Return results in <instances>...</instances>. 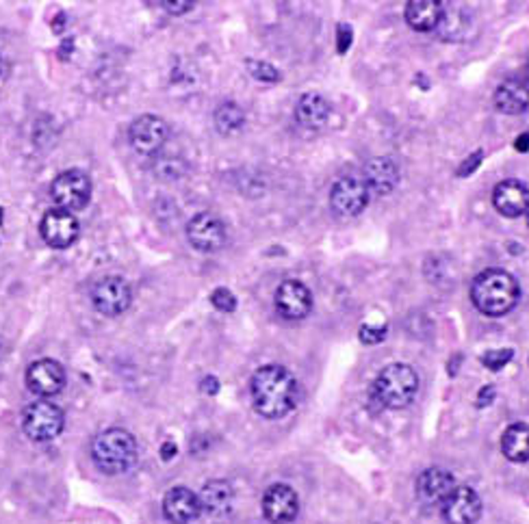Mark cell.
<instances>
[{
	"label": "cell",
	"instance_id": "obj_11",
	"mask_svg": "<svg viewBox=\"0 0 529 524\" xmlns=\"http://www.w3.org/2000/svg\"><path fill=\"white\" fill-rule=\"evenodd\" d=\"M39 230H42V239L46 241L50 247H54V250H68V247L74 245V241L79 239L80 232L77 217L68 213V210L59 209L48 210V213L44 215Z\"/></svg>",
	"mask_w": 529,
	"mask_h": 524
},
{
	"label": "cell",
	"instance_id": "obj_30",
	"mask_svg": "<svg viewBox=\"0 0 529 524\" xmlns=\"http://www.w3.org/2000/svg\"><path fill=\"white\" fill-rule=\"evenodd\" d=\"M386 339V327H369L362 325L360 330V340L367 342V345H376V342Z\"/></svg>",
	"mask_w": 529,
	"mask_h": 524
},
{
	"label": "cell",
	"instance_id": "obj_27",
	"mask_svg": "<svg viewBox=\"0 0 529 524\" xmlns=\"http://www.w3.org/2000/svg\"><path fill=\"white\" fill-rule=\"evenodd\" d=\"M245 65H248L250 74L256 80H263V83H278L280 80V72L274 68V65H269L265 61H252V59Z\"/></svg>",
	"mask_w": 529,
	"mask_h": 524
},
{
	"label": "cell",
	"instance_id": "obj_22",
	"mask_svg": "<svg viewBox=\"0 0 529 524\" xmlns=\"http://www.w3.org/2000/svg\"><path fill=\"white\" fill-rule=\"evenodd\" d=\"M330 113L332 109L324 95L304 94L300 100H297L295 119L304 126V128H310V130L324 128L327 119H330Z\"/></svg>",
	"mask_w": 529,
	"mask_h": 524
},
{
	"label": "cell",
	"instance_id": "obj_15",
	"mask_svg": "<svg viewBox=\"0 0 529 524\" xmlns=\"http://www.w3.org/2000/svg\"><path fill=\"white\" fill-rule=\"evenodd\" d=\"M456 487L451 472L442 471V468H427L417 479V498L427 507L442 505L447 496Z\"/></svg>",
	"mask_w": 529,
	"mask_h": 524
},
{
	"label": "cell",
	"instance_id": "obj_4",
	"mask_svg": "<svg viewBox=\"0 0 529 524\" xmlns=\"http://www.w3.org/2000/svg\"><path fill=\"white\" fill-rule=\"evenodd\" d=\"M419 390V377L412 366L408 364H389L382 369L377 380L371 386V403L380 410H401L410 405Z\"/></svg>",
	"mask_w": 529,
	"mask_h": 524
},
{
	"label": "cell",
	"instance_id": "obj_35",
	"mask_svg": "<svg viewBox=\"0 0 529 524\" xmlns=\"http://www.w3.org/2000/svg\"><path fill=\"white\" fill-rule=\"evenodd\" d=\"M176 453H178V446H176L174 442H171V440L163 442V446H161V457H163L165 462L174 460V457H176Z\"/></svg>",
	"mask_w": 529,
	"mask_h": 524
},
{
	"label": "cell",
	"instance_id": "obj_10",
	"mask_svg": "<svg viewBox=\"0 0 529 524\" xmlns=\"http://www.w3.org/2000/svg\"><path fill=\"white\" fill-rule=\"evenodd\" d=\"M189 243L198 251H218L226 243V228L221 219L213 213H198L187 225Z\"/></svg>",
	"mask_w": 529,
	"mask_h": 524
},
{
	"label": "cell",
	"instance_id": "obj_33",
	"mask_svg": "<svg viewBox=\"0 0 529 524\" xmlns=\"http://www.w3.org/2000/svg\"><path fill=\"white\" fill-rule=\"evenodd\" d=\"M482 159H484V152H473V154L468 156V159L465 160V163H462L460 168H458V176H460V178H467V176H471L473 171H475L477 168H480Z\"/></svg>",
	"mask_w": 529,
	"mask_h": 524
},
{
	"label": "cell",
	"instance_id": "obj_39",
	"mask_svg": "<svg viewBox=\"0 0 529 524\" xmlns=\"http://www.w3.org/2000/svg\"><path fill=\"white\" fill-rule=\"evenodd\" d=\"M523 83H525L527 87H529V63H527V68H525V78H523Z\"/></svg>",
	"mask_w": 529,
	"mask_h": 524
},
{
	"label": "cell",
	"instance_id": "obj_19",
	"mask_svg": "<svg viewBox=\"0 0 529 524\" xmlns=\"http://www.w3.org/2000/svg\"><path fill=\"white\" fill-rule=\"evenodd\" d=\"M362 180H365L369 193L389 195L397 186L400 171H397V165L393 163L391 159H386V156H377V159H371L369 163L365 165V178Z\"/></svg>",
	"mask_w": 529,
	"mask_h": 524
},
{
	"label": "cell",
	"instance_id": "obj_8",
	"mask_svg": "<svg viewBox=\"0 0 529 524\" xmlns=\"http://www.w3.org/2000/svg\"><path fill=\"white\" fill-rule=\"evenodd\" d=\"M369 189H367L365 180L354 178V176H345V178L336 180L330 191V206L336 215L341 217H356L369 204Z\"/></svg>",
	"mask_w": 529,
	"mask_h": 524
},
{
	"label": "cell",
	"instance_id": "obj_17",
	"mask_svg": "<svg viewBox=\"0 0 529 524\" xmlns=\"http://www.w3.org/2000/svg\"><path fill=\"white\" fill-rule=\"evenodd\" d=\"M163 513L171 524H189L203 513L200 496L189 487H171L163 498Z\"/></svg>",
	"mask_w": 529,
	"mask_h": 524
},
{
	"label": "cell",
	"instance_id": "obj_13",
	"mask_svg": "<svg viewBox=\"0 0 529 524\" xmlns=\"http://www.w3.org/2000/svg\"><path fill=\"white\" fill-rule=\"evenodd\" d=\"M310 308L312 295L309 286L297 280L282 282L278 291H276V310L280 312V316L291 321L304 319V316H309Z\"/></svg>",
	"mask_w": 529,
	"mask_h": 524
},
{
	"label": "cell",
	"instance_id": "obj_9",
	"mask_svg": "<svg viewBox=\"0 0 529 524\" xmlns=\"http://www.w3.org/2000/svg\"><path fill=\"white\" fill-rule=\"evenodd\" d=\"M169 128L159 115H141L130 124L128 137L130 145L137 150L139 154H156L168 141Z\"/></svg>",
	"mask_w": 529,
	"mask_h": 524
},
{
	"label": "cell",
	"instance_id": "obj_25",
	"mask_svg": "<svg viewBox=\"0 0 529 524\" xmlns=\"http://www.w3.org/2000/svg\"><path fill=\"white\" fill-rule=\"evenodd\" d=\"M245 113L236 102H224L215 111V126L221 135H235L244 128Z\"/></svg>",
	"mask_w": 529,
	"mask_h": 524
},
{
	"label": "cell",
	"instance_id": "obj_16",
	"mask_svg": "<svg viewBox=\"0 0 529 524\" xmlns=\"http://www.w3.org/2000/svg\"><path fill=\"white\" fill-rule=\"evenodd\" d=\"M27 384L31 388V392L39 397H53L62 390L65 384V371L59 362L44 360L33 362L27 371Z\"/></svg>",
	"mask_w": 529,
	"mask_h": 524
},
{
	"label": "cell",
	"instance_id": "obj_23",
	"mask_svg": "<svg viewBox=\"0 0 529 524\" xmlns=\"http://www.w3.org/2000/svg\"><path fill=\"white\" fill-rule=\"evenodd\" d=\"M235 501V490L228 481H221V479H215V481H209L200 492V505H203V512L211 513V516H226L233 509Z\"/></svg>",
	"mask_w": 529,
	"mask_h": 524
},
{
	"label": "cell",
	"instance_id": "obj_21",
	"mask_svg": "<svg viewBox=\"0 0 529 524\" xmlns=\"http://www.w3.org/2000/svg\"><path fill=\"white\" fill-rule=\"evenodd\" d=\"M445 13V4L441 0H410L406 4V22L417 33L434 31Z\"/></svg>",
	"mask_w": 529,
	"mask_h": 524
},
{
	"label": "cell",
	"instance_id": "obj_5",
	"mask_svg": "<svg viewBox=\"0 0 529 524\" xmlns=\"http://www.w3.org/2000/svg\"><path fill=\"white\" fill-rule=\"evenodd\" d=\"M92 198V180L85 171L68 169L59 174L50 184V200L57 204L59 210H80L89 204Z\"/></svg>",
	"mask_w": 529,
	"mask_h": 524
},
{
	"label": "cell",
	"instance_id": "obj_32",
	"mask_svg": "<svg viewBox=\"0 0 529 524\" xmlns=\"http://www.w3.org/2000/svg\"><path fill=\"white\" fill-rule=\"evenodd\" d=\"M351 37H354V33H351V29L347 27V24H341L339 31H336V50H339L341 54H345L347 50L351 46Z\"/></svg>",
	"mask_w": 529,
	"mask_h": 524
},
{
	"label": "cell",
	"instance_id": "obj_34",
	"mask_svg": "<svg viewBox=\"0 0 529 524\" xmlns=\"http://www.w3.org/2000/svg\"><path fill=\"white\" fill-rule=\"evenodd\" d=\"M495 386H484L482 390H480V395H477V405L480 407H486V405H491L492 401H495Z\"/></svg>",
	"mask_w": 529,
	"mask_h": 524
},
{
	"label": "cell",
	"instance_id": "obj_14",
	"mask_svg": "<svg viewBox=\"0 0 529 524\" xmlns=\"http://www.w3.org/2000/svg\"><path fill=\"white\" fill-rule=\"evenodd\" d=\"M297 509H300V501L293 487L285 486V483H276L263 496V513L269 522L274 524H289L295 520Z\"/></svg>",
	"mask_w": 529,
	"mask_h": 524
},
{
	"label": "cell",
	"instance_id": "obj_26",
	"mask_svg": "<svg viewBox=\"0 0 529 524\" xmlns=\"http://www.w3.org/2000/svg\"><path fill=\"white\" fill-rule=\"evenodd\" d=\"M468 27L467 13L460 12V9H450L445 7V13H442L441 22H438V33L445 39H460L465 35Z\"/></svg>",
	"mask_w": 529,
	"mask_h": 524
},
{
	"label": "cell",
	"instance_id": "obj_36",
	"mask_svg": "<svg viewBox=\"0 0 529 524\" xmlns=\"http://www.w3.org/2000/svg\"><path fill=\"white\" fill-rule=\"evenodd\" d=\"M514 148H517L518 152H527V150H529V133L521 135V137L517 139V143H514Z\"/></svg>",
	"mask_w": 529,
	"mask_h": 524
},
{
	"label": "cell",
	"instance_id": "obj_31",
	"mask_svg": "<svg viewBox=\"0 0 529 524\" xmlns=\"http://www.w3.org/2000/svg\"><path fill=\"white\" fill-rule=\"evenodd\" d=\"M161 7L165 9V12L171 13V16H183V13H187L194 9V3H189V0H174V3H169V0H163V3H159Z\"/></svg>",
	"mask_w": 529,
	"mask_h": 524
},
{
	"label": "cell",
	"instance_id": "obj_38",
	"mask_svg": "<svg viewBox=\"0 0 529 524\" xmlns=\"http://www.w3.org/2000/svg\"><path fill=\"white\" fill-rule=\"evenodd\" d=\"M4 70H7V65H4V59L0 57V78L4 77Z\"/></svg>",
	"mask_w": 529,
	"mask_h": 524
},
{
	"label": "cell",
	"instance_id": "obj_6",
	"mask_svg": "<svg viewBox=\"0 0 529 524\" xmlns=\"http://www.w3.org/2000/svg\"><path fill=\"white\" fill-rule=\"evenodd\" d=\"M63 425L62 407L50 401H35L22 414V430L33 442L54 440L63 431Z\"/></svg>",
	"mask_w": 529,
	"mask_h": 524
},
{
	"label": "cell",
	"instance_id": "obj_12",
	"mask_svg": "<svg viewBox=\"0 0 529 524\" xmlns=\"http://www.w3.org/2000/svg\"><path fill=\"white\" fill-rule=\"evenodd\" d=\"M442 516L447 524H475L482 516V501L475 490L462 486L453 487V492L442 503Z\"/></svg>",
	"mask_w": 529,
	"mask_h": 524
},
{
	"label": "cell",
	"instance_id": "obj_7",
	"mask_svg": "<svg viewBox=\"0 0 529 524\" xmlns=\"http://www.w3.org/2000/svg\"><path fill=\"white\" fill-rule=\"evenodd\" d=\"M92 301L94 308L104 316H118L128 308L133 301V291H130L128 282L120 275H107V278L98 280L92 289Z\"/></svg>",
	"mask_w": 529,
	"mask_h": 524
},
{
	"label": "cell",
	"instance_id": "obj_37",
	"mask_svg": "<svg viewBox=\"0 0 529 524\" xmlns=\"http://www.w3.org/2000/svg\"><path fill=\"white\" fill-rule=\"evenodd\" d=\"M204 390H206V392H211V395H215V392L219 390L218 380H213V377H209V380H204Z\"/></svg>",
	"mask_w": 529,
	"mask_h": 524
},
{
	"label": "cell",
	"instance_id": "obj_1",
	"mask_svg": "<svg viewBox=\"0 0 529 524\" xmlns=\"http://www.w3.org/2000/svg\"><path fill=\"white\" fill-rule=\"evenodd\" d=\"M252 405L265 418H282L295 410L300 386L285 366L267 364L252 375Z\"/></svg>",
	"mask_w": 529,
	"mask_h": 524
},
{
	"label": "cell",
	"instance_id": "obj_29",
	"mask_svg": "<svg viewBox=\"0 0 529 524\" xmlns=\"http://www.w3.org/2000/svg\"><path fill=\"white\" fill-rule=\"evenodd\" d=\"M211 304H213L215 308L221 310V312H233L236 308L235 295L230 293L228 289L213 291V295H211Z\"/></svg>",
	"mask_w": 529,
	"mask_h": 524
},
{
	"label": "cell",
	"instance_id": "obj_41",
	"mask_svg": "<svg viewBox=\"0 0 529 524\" xmlns=\"http://www.w3.org/2000/svg\"><path fill=\"white\" fill-rule=\"evenodd\" d=\"M525 217H527V224H529V209H527V213H525Z\"/></svg>",
	"mask_w": 529,
	"mask_h": 524
},
{
	"label": "cell",
	"instance_id": "obj_18",
	"mask_svg": "<svg viewBox=\"0 0 529 524\" xmlns=\"http://www.w3.org/2000/svg\"><path fill=\"white\" fill-rule=\"evenodd\" d=\"M492 204H495L497 213L508 219L525 215L529 209V186L518 180H503L492 191Z\"/></svg>",
	"mask_w": 529,
	"mask_h": 524
},
{
	"label": "cell",
	"instance_id": "obj_24",
	"mask_svg": "<svg viewBox=\"0 0 529 524\" xmlns=\"http://www.w3.org/2000/svg\"><path fill=\"white\" fill-rule=\"evenodd\" d=\"M501 451L510 462H529V425L517 422L508 427L501 436Z\"/></svg>",
	"mask_w": 529,
	"mask_h": 524
},
{
	"label": "cell",
	"instance_id": "obj_20",
	"mask_svg": "<svg viewBox=\"0 0 529 524\" xmlns=\"http://www.w3.org/2000/svg\"><path fill=\"white\" fill-rule=\"evenodd\" d=\"M492 102H495V109L499 113L503 115L525 113L529 109V87L518 78L503 80L497 87Z\"/></svg>",
	"mask_w": 529,
	"mask_h": 524
},
{
	"label": "cell",
	"instance_id": "obj_40",
	"mask_svg": "<svg viewBox=\"0 0 529 524\" xmlns=\"http://www.w3.org/2000/svg\"><path fill=\"white\" fill-rule=\"evenodd\" d=\"M3 217H4V210L0 209V224H3Z\"/></svg>",
	"mask_w": 529,
	"mask_h": 524
},
{
	"label": "cell",
	"instance_id": "obj_3",
	"mask_svg": "<svg viewBox=\"0 0 529 524\" xmlns=\"http://www.w3.org/2000/svg\"><path fill=\"white\" fill-rule=\"evenodd\" d=\"M137 442L133 433L120 427L107 430L94 438L92 460L104 475H122L137 463Z\"/></svg>",
	"mask_w": 529,
	"mask_h": 524
},
{
	"label": "cell",
	"instance_id": "obj_2",
	"mask_svg": "<svg viewBox=\"0 0 529 524\" xmlns=\"http://www.w3.org/2000/svg\"><path fill=\"white\" fill-rule=\"evenodd\" d=\"M521 289L514 275L501 269H486L473 280L471 299L486 316H503L517 306Z\"/></svg>",
	"mask_w": 529,
	"mask_h": 524
},
{
	"label": "cell",
	"instance_id": "obj_28",
	"mask_svg": "<svg viewBox=\"0 0 529 524\" xmlns=\"http://www.w3.org/2000/svg\"><path fill=\"white\" fill-rule=\"evenodd\" d=\"M514 351L512 349H495V351H486L482 356V364L491 371H501L508 362H512Z\"/></svg>",
	"mask_w": 529,
	"mask_h": 524
}]
</instances>
